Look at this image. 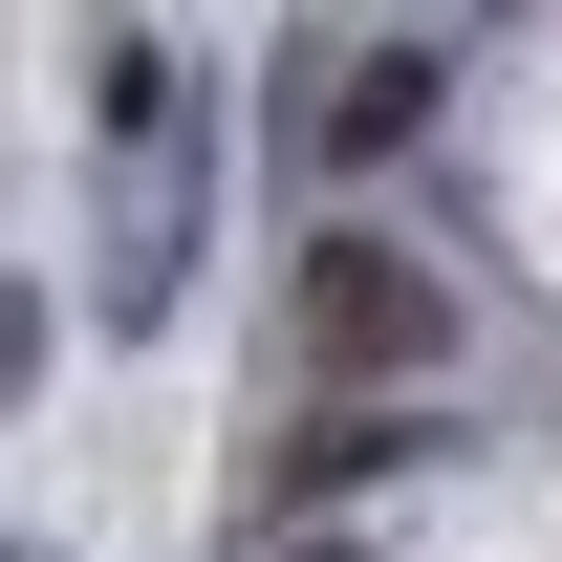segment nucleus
Returning <instances> with one entry per match:
<instances>
[{
	"label": "nucleus",
	"mask_w": 562,
	"mask_h": 562,
	"mask_svg": "<svg viewBox=\"0 0 562 562\" xmlns=\"http://www.w3.org/2000/svg\"><path fill=\"white\" fill-rule=\"evenodd\" d=\"M281 347H303V390H325V412H412L432 368H454V281H432L390 216H325V238H303V281H281Z\"/></svg>",
	"instance_id": "1"
},
{
	"label": "nucleus",
	"mask_w": 562,
	"mask_h": 562,
	"mask_svg": "<svg viewBox=\"0 0 562 562\" xmlns=\"http://www.w3.org/2000/svg\"><path fill=\"white\" fill-rule=\"evenodd\" d=\"M432 454H454L432 412H303V432H260V541H347V497L432 476Z\"/></svg>",
	"instance_id": "2"
},
{
	"label": "nucleus",
	"mask_w": 562,
	"mask_h": 562,
	"mask_svg": "<svg viewBox=\"0 0 562 562\" xmlns=\"http://www.w3.org/2000/svg\"><path fill=\"white\" fill-rule=\"evenodd\" d=\"M432 109H454V44H347V87H325V173H390Z\"/></svg>",
	"instance_id": "3"
},
{
	"label": "nucleus",
	"mask_w": 562,
	"mask_h": 562,
	"mask_svg": "<svg viewBox=\"0 0 562 562\" xmlns=\"http://www.w3.org/2000/svg\"><path fill=\"white\" fill-rule=\"evenodd\" d=\"M260 562H368V541H260Z\"/></svg>",
	"instance_id": "4"
}]
</instances>
